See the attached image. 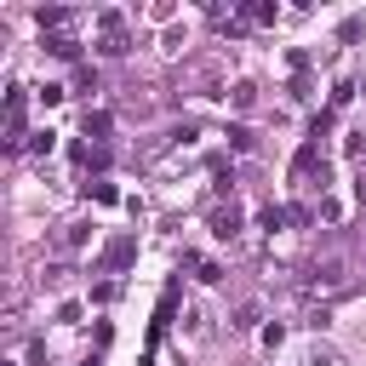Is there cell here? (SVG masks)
I'll use <instances>...</instances> for the list:
<instances>
[{
	"label": "cell",
	"mask_w": 366,
	"mask_h": 366,
	"mask_svg": "<svg viewBox=\"0 0 366 366\" xmlns=\"http://www.w3.org/2000/svg\"><path fill=\"white\" fill-rule=\"evenodd\" d=\"M109 126H114V120H109V109H86V137H97V143H103V137H109Z\"/></svg>",
	"instance_id": "52a82bcc"
},
{
	"label": "cell",
	"mask_w": 366,
	"mask_h": 366,
	"mask_svg": "<svg viewBox=\"0 0 366 366\" xmlns=\"http://www.w3.org/2000/svg\"><path fill=\"white\" fill-rule=\"evenodd\" d=\"M97 46H103L109 57L132 51V34H126V17H120V11H97Z\"/></svg>",
	"instance_id": "6da1fadb"
},
{
	"label": "cell",
	"mask_w": 366,
	"mask_h": 366,
	"mask_svg": "<svg viewBox=\"0 0 366 366\" xmlns=\"http://www.w3.org/2000/svg\"><path fill=\"white\" fill-rule=\"evenodd\" d=\"M46 51H57V57H80V40H74V34H51Z\"/></svg>",
	"instance_id": "ba28073f"
},
{
	"label": "cell",
	"mask_w": 366,
	"mask_h": 366,
	"mask_svg": "<svg viewBox=\"0 0 366 366\" xmlns=\"http://www.w3.org/2000/svg\"><path fill=\"white\" fill-rule=\"evenodd\" d=\"M337 280H343V263H337V257H326V263L309 269V286H337Z\"/></svg>",
	"instance_id": "8992f818"
},
{
	"label": "cell",
	"mask_w": 366,
	"mask_h": 366,
	"mask_svg": "<svg viewBox=\"0 0 366 366\" xmlns=\"http://www.w3.org/2000/svg\"><path fill=\"white\" fill-rule=\"evenodd\" d=\"M355 200H360V206H366V172H360V183H355Z\"/></svg>",
	"instance_id": "8fae6325"
},
{
	"label": "cell",
	"mask_w": 366,
	"mask_h": 366,
	"mask_svg": "<svg viewBox=\"0 0 366 366\" xmlns=\"http://www.w3.org/2000/svg\"><path fill=\"white\" fill-rule=\"evenodd\" d=\"M183 263H189L200 280H217V263H206V257H183Z\"/></svg>",
	"instance_id": "9c48e42d"
},
{
	"label": "cell",
	"mask_w": 366,
	"mask_h": 366,
	"mask_svg": "<svg viewBox=\"0 0 366 366\" xmlns=\"http://www.w3.org/2000/svg\"><path fill=\"white\" fill-rule=\"evenodd\" d=\"M212 234H217V240H234V234H240V206H217V212H212Z\"/></svg>",
	"instance_id": "277c9868"
},
{
	"label": "cell",
	"mask_w": 366,
	"mask_h": 366,
	"mask_svg": "<svg viewBox=\"0 0 366 366\" xmlns=\"http://www.w3.org/2000/svg\"><path fill=\"white\" fill-rule=\"evenodd\" d=\"M132 257H137V240H132V234H114V240L103 246V257H97V269H103V274H120V269H126Z\"/></svg>",
	"instance_id": "3957f363"
},
{
	"label": "cell",
	"mask_w": 366,
	"mask_h": 366,
	"mask_svg": "<svg viewBox=\"0 0 366 366\" xmlns=\"http://www.w3.org/2000/svg\"><path fill=\"white\" fill-rule=\"evenodd\" d=\"M23 114H29V97H23V86H11L6 92V149L23 143Z\"/></svg>",
	"instance_id": "7a4b0ae2"
},
{
	"label": "cell",
	"mask_w": 366,
	"mask_h": 366,
	"mask_svg": "<svg viewBox=\"0 0 366 366\" xmlns=\"http://www.w3.org/2000/svg\"><path fill=\"white\" fill-rule=\"evenodd\" d=\"M86 194H92V200H103V206H109V200H114V183H86Z\"/></svg>",
	"instance_id": "30bf717a"
},
{
	"label": "cell",
	"mask_w": 366,
	"mask_h": 366,
	"mask_svg": "<svg viewBox=\"0 0 366 366\" xmlns=\"http://www.w3.org/2000/svg\"><path fill=\"white\" fill-rule=\"evenodd\" d=\"M69 23H74V11H69V6H40V29H51V34H63Z\"/></svg>",
	"instance_id": "5b68a950"
}]
</instances>
